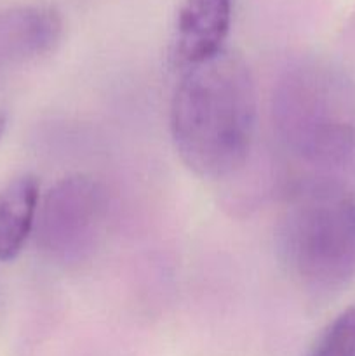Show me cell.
<instances>
[{
    "label": "cell",
    "mask_w": 355,
    "mask_h": 356,
    "mask_svg": "<svg viewBox=\"0 0 355 356\" xmlns=\"http://www.w3.org/2000/svg\"><path fill=\"white\" fill-rule=\"evenodd\" d=\"M169 122L178 155L198 177L223 179L242 169L256 127V87L246 61L221 51L184 70Z\"/></svg>",
    "instance_id": "6da1fadb"
},
{
    "label": "cell",
    "mask_w": 355,
    "mask_h": 356,
    "mask_svg": "<svg viewBox=\"0 0 355 356\" xmlns=\"http://www.w3.org/2000/svg\"><path fill=\"white\" fill-rule=\"evenodd\" d=\"M282 249L306 287L334 291L355 271V197L319 181L292 197L282 219Z\"/></svg>",
    "instance_id": "7a4b0ae2"
},
{
    "label": "cell",
    "mask_w": 355,
    "mask_h": 356,
    "mask_svg": "<svg viewBox=\"0 0 355 356\" xmlns=\"http://www.w3.org/2000/svg\"><path fill=\"white\" fill-rule=\"evenodd\" d=\"M278 132L292 153L313 165H338L355 148V92L329 70L287 73L274 96Z\"/></svg>",
    "instance_id": "3957f363"
},
{
    "label": "cell",
    "mask_w": 355,
    "mask_h": 356,
    "mask_svg": "<svg viewBox=\"0 0 355 356\" xmlns=\"http://www.w3.org/2000/svg\"><path fill=\"white\" fill-rule=\"evenodd\" d=\"M106 212V190L100 181L86 174L61 177L38 205L37 243L59 263H79L97 245Z\"/></svg>",
    "instance_id": "277c9868"
},
{
    "label": "cell",
    "mask_w": 355,
    "mask_h": 356,
    "mask_svg": "<svg viewBox=\"0 0 355 356\" xmlns=\"http://www.w3.org/2000/svg\"><path fill=\"white\" fill-rule=\"evenodd\" d=\"M61 35V14L49 3H23L0 10V70L49 54Z\"/></svg>",
    "instance_id": "5b68a950"
},
{
    "label": "cell",
    "mask_w": 355,
    "mask_h": 356,
    "mask_svg": "<svg viewBox=\"0 0 355 356\" xmlns=\"http://www.w3.org/2000/svg\"><path fill=\"white\" fill-rule=\"evenodd\" d=\"M232 0H183L178 10L173 59L180 68L200 65L223 51Z\"/></svg>",
    "instance_id": "8992f818"
},
{
    "label": "cell",
    "mask_w": 355,
    "mask_h": 356,
    "mask_svg": "<svg viewBox=\"0 0 355 356\" xmlns=\"http://www.w3.org/2000/svg\"><path fill=\"white\" fill-rule=\"evenodd\" d=\"M40 205V184L35 176L23 174L0 191V261L19 256L33 232Z\"/></svg>",
    "instance_id": "52a82bcc"
},
{
    "label": "cell",
    "mask_w": 355,
    "mask_h": 356,
    "mask_svg": "<svg viewBox=\"0 0 355 356\" xmlns=\"http://www.w3.org/2000/svg\"><path fill=\"white\" fill-rule=\"evenodd\" d=\"M312 356H355V306L341 312L329 323Z\"/></svg>",
    "instance_id": "ba28073f"
},
{
    "label": "cell",
    "mask_w": 355,
    "mask_h": 356,
    "mask_svg": "<svg viewBox=\"0 0 355 356\" xmlns=\"http://www.w3.org/2000/svg\"><path fill=\"white\" fill-rule=\"evenodd\" d=\"M6 127H7V117L3 111H0V138H2L3 132H6Z\"/></svg>",
    "instance_id": "9c48e42d"
}]
</instances>
